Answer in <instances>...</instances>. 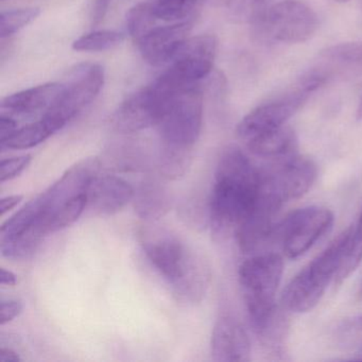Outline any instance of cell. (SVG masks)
<instances>
[{"mask_svg": "<svg viewBox=\"0 0 362 362\" xmlns=\"http://www.w3.org/2000/svg\"><path fill=\"white\" fill-rule=\"evenodd\" d=\"M260 184L262 173L240 148L224 149L216 168L209 206L214 236L224 239L235 235L253 209Z\"/></svg>", "mask_w": 362, "mask_h": 362, "instance_id": "1", "label": "cell"}, {"mask_svg": "<svg viewBox=\"0 0 362 362\" xmlns=\"http://www.w3.org/2000/svg\"><path fill=\"white\" fill-rule=\"evenodd\" d=\"M144 252L152 266L184 303H198L206 293L209 270L177 237L156 230L144 235Z\"/></svg>", "mask_w": 362, "mask_h": 362, "instance_id": "2", "label": "cell"}, {"mask_svg": "<svg viewBox=\"0 0 362 362\" xmlns=\"http://www.w3.org/2000/svg\"><path fill=\"white\" fill-rule=\"evenodd\" d=\"M283 273V257L276 253L252 256L239 267V284L250 322L259 336L274 323L275 296Z\"/></svg>", "mask_w": 362, "mask_h": 362, "instance_id": "3", "label": "cell"}, {"mask_svg": "<svg viewBox=\"0 0 362 362\" xmlns=\"http://www.w3.org/2000/svg\"><path fill=\"white\" fill-rule=\"evenodd\" d=\"M353 226L343 230L308 266L305 267L281 294V304L292 313L310 311L319 304L326 288L336 277L349 245Z\"/></svg>", "mask_w": 362, "mask_h": 362, "instance_id": "4", "label": "cell"}, {"mask_svg": "<svg viewBox=\"0 0 362 362\" xmlns=\"http://www.w3.org/2000/svg\"><path fill=\"white\" fill-rule=\"evenodd\" d=\"M202 118L203 96L199 84L175 92L156 127L163 145L192 149L200 136Z\"/></svg>", "mask_w": 362, "mask_h": 362, "instance_id": "5", "label": "cell"}, {"mask_svg": "<svg viewBox=\"0 0 362 362\" xmlns=\"http://www.w3.org/2000/svg\"><path fill=\"white\" fill-rule=\"evenodd\" d=\"M158 77L150 86L131 95L114 113L112 122L120 133H135L158 127L171 97L177 90Z\"/></svg>", "mask_w": 362, "mask_h": 362, "instance_id": "6", "label": "cell"}, {"mask_svg": "<svg viewBox=\"0 0 362 362\" xmlns=\"http://www.w3.org/2000/svg\"><path fill=\"white\" fill-rule=\"evenodd\" d=\"M334 214L322 206H307L290 214L277 226L288 258L300 257L310 250L334 224Z\"/></svg>", "mask_w": 362, "mask_h": 362, "instance_id": "7", "label": "cell"}, {"mask_svg": "<svg viewBox=\"0 0 362 362\" xmlns=\"http://www.w3.org/2000/svg\"><path fill=\"white\" fill-rule=\"evenodd\" d=\"M216 54L217 40L213 35L189 37L160 76L175 88L196 86L211 74Z\"/></svg>", "mask_w": 362, "mask_h": 362, "instance_id": "8", "label": "cell"}, {"mask_svg": "<svg viewBox=\"0 0 362 362\" xmlns=\"http://www.w3.org/2000/svg\"><path fill=\"white\" fill-rule=\"evenodd\" d=\"M105 69L101 65H78L69 74L66 81L63 82L62 95L48 112L69 124L96 99L105 86Z\"/></svg>", "mask_w": 362, "mask_h": 362, "instance_id": "9", "label": "cell"}, {"mask_svg": "<svg viewBox=\"0 0 362 362\" xmlns=\"http://www.w3.org/2000/svg\"><path fill=\"white\" fill-rule=\"evenodd\" d=\"M317 168L311 158L293 156L281 158L270 171L262 173V187L285 204L308 192L317 179Z\"/></svg>", "mask_w": 362, "mask_h": 362, "instance_id": "10", "label": "cell"}, {"mask_svg": "<svg viewBox=\"0 0 362 362\" xmlns=\"http://www.w3.org/2000/svg\"><path fill=\"white\" fill-rule=\"evenodd\" d=\"M267 26L277 41L298 44L310 39L317 29V16L300 0H281L267 13Z\"/></svg>", "mask_w": 362, "mask_h": 362, "instance_id": "11", "label": "cell"}, {"mask_svg": "<svg viewBox=\"0 0 362 362\" xmlns=\"http://www.w3.org/2000/svg\"><path fill=\"white\" fill-rule=\"evenodd\" d=\"M284 203L260 185L259 194L238 230L235 233L239 249L251 254L262 249L277 230L276 218Z\"/></svg>", "mask_w": 362, "mask_h": 362, "instance_id": "12", "label": "cell"}, {"mask_svg": "<svg viewBox=\"0 0 362 362\" xmlns=\"http://www.w3.org/2000/svg\"><path fill=\"white\" fill-rule=\"evenodd\" d=\"M307 97L308 93L300 88L286 95L284 98L258 105L239 122L237 135L241 141L247 143L262 133L285 126L288 120L302 107Z\"/></svg>", "mask_w": 362, "mask_h": 362, "instance_id": "13", "label": "cell"}, {"mask_svg": "<svg viewBox=\"0 0 362 362\" xmlns=\"http://www.w3.org/2000/svg\"><path fill=\"white\" fill-rule=\"evenodd\" d=\"M192 23H171L156 26L136 44L143 58L153 66L170 62L189 39Z\"/></svg>", "mask_w": 362, "mask_h": 362, "instance_id": "14", "label": "cell"}, {"mask_svg": "<svg viewBox=\"0 0 362 362\" xmlns=\"http://www.w3.org/2000/svg\"><path fill=\"white\" fill-rule=\"evenodd\" d=\"M215 361L247 362L251 360V341L238 320L223 315L216 321L211 341Z\"/></svg>", "mask_w": 362, "mask_h": 362, "instance_id": "15", "label": "cell"}, {"mask_svg": "<svg viewBox=\"0 0 362 362\" xmlns=\"http://www.w3.org/2000/svg\"><path fill=\"white\" fill-rule=\"evenodd\" d=\"M135 196V189L126 180L115 175H96L86 190L88 207L99 215H114L122 211Z\"/></svg>", "mask_w": 362, "mask_h": 362, "instance_id": "16", "label": "cell"}, {"mask_svg": "<svg viewBox=\"0 0 362 362\" xmlns=\"http://www.w3.org/2000/svg\"><path fill=\"white\" fill-rule=\"evenodd\" d=\"M63 88V83L52 82L16 93L3 99L1 110L10 116L44 115L58 103Z\"/></svg>", "mask_w": 362, "mask_h": 362, "instance_id": "17", "label": "cell"}, {"mask_svg": "<svg viewBox=\"0 0 362 362\" xmlns=\"http://www.w3.org/2000/svg\"><path fill=\"white\" fill-rule=\"evenodd\" d=\"M245 145L252 153L260 158L281 160L296 153L298 139L294 131L285 124L250 139Z\"/></svg>", "mask_w": 362, "mask_h": 362, "instance_id": "18", "label": "cell"}, {"mask_svg": "<svg viewBox=\"0 0 362 362\" xmlns=\"http://www.w3.org/2000/svg\"><path fill=\"white\" fill-rule=\"evenodd\" d=\"M66 126L52 113H45L37 122L18 129L12 136L1 143V149L25 150L35 147Z\"/></svg>", "mask_w": 362, "mask_h": 362, "instance_id": "19", "label": "cell"}, {"mask_svg": "<svg viewBox=\"0 0 362 362\" xmlns=\"http://www.w3.org/2000/svg\"><path fill=\"white\" fill-rule=\"evenodd\" d=\"M134 209L139 217L158 220L170 209V198L166 188L156 180H146L135 190Z\"/></svg>", "mask_w": 362, "mask_h": 362, "instance_id": "20", "label": "cell"}, {"mask_svg": "<svg viewBox=\"0 0 362 362\" xmlns=\"http://www.w3.org/2000/svg\"><path fill=\"white\" fill-rule=\"evenodd\" d=\"M192 164V149L163 145L160 158V170L163 177L177 180L187 173Z\"/></svg>", "mask_w": 362, "mask_h": 362, "instance_id": "21", "label": "cell"}, {"mask_svg": "<svg viewBox=\"0 0 362 362\" xmlns=\"http://www.w3.org/2000/svg\"><path fill=\"white\" fill-rule=\"evenodd\" d=\"M124 35L115 30L93 31L73 43L76 52H101L113 49L124 42Z\"/></svg>", "mask_w": 362, "mask_h": 362, "instance_id": "22", "label": "cell"}, {"mask_svg": "<svg viewBox=\"0 0 362 362\" xmlns=\"http://www.w3.org/2000/svg\"><path fill=\"white\" fill-rule=\"evenodd\" d=\"M158 22L152 4H139L129 11L127 14V28L135 45L154 27L158 26Z\"/></svg>", "mask_w": 362, "mask_h": 362, "instance_id": "23", "label": "cell"}, {"mask_svg": "<svg viewBox=\"0 0 362 362\" xmlns=\"http://www.w3.org/2000/svg\"><path fill=\"white\" fill-rule=\"evenodd\" d=\"M362 260V209L360 213L359 219L355 228L353 226L351 238H349V245L345 251L344 257L339 267L334 281L337 285L345 281L354 271L359 266Z\"/></svg>", "mask_w": 362, "mask_h": 362, "instance_id": "24", "label": "cell"}, {"mask_svg": "<svg viewBox=\"0 0 362 362\" xmlns=\"http://www.w3.org/2000/svg\"><path fill=\"white\" fill-rule=\"evenodd\" d=\"M199 0H156L152 3L154 14L158 21L179 23L187 21L196 9Z\"/></svg>", "mask_w": 362, "mask_h": 362, "instance_id": "25", "label": "cell"}, {"mask_svg": "<svg viewBox=\"0 0 362 362\" xmlns=\"http://www.w3.org/2000/svg\"><path fill=\"white\" fill-rule=\"evenodd\" d=\"M41 13L37 8H26V9L12 10L3 12L0 16V35L1 39L16 35L21 29L30 24Z\"/></svg>", "mask_w": 362, "mask_h": 362, "instance_id": "26", "label": "cell"}, {"mask_svg": "<svg viewBox=\"0 0 362 362\" xmlns=\"http://www.w3.org/2000/svg\"><path fill=\"white\" fill-rule=\"evenodd\" d=\"M31 156L7 158L1 160V183L16 179L30 165Z\"/></svg>", "mask_w": 362, "mask_h": 362, "instance_id": "27", "label": "cell"}, {"mask_svg": "<svg viewBox=\"0 0 362 362\" xmlns=\"http://www.w3.org/2000/svg\"><path fill=\"white\" fill-rule=\"evenodd\" d=\"M1 315H0V323L1 325L10 323L13 321L16 317L22 313L23 304L18 300H5L1 298Z\"/></svg>", "mask_w": 362, "mask_h": 362, "instance_id": "28", "label": "cell"}, {"mask_svg": "<svg viewBox=\"0 0 362 362\" xmlns=\"http://www.w3.org/2000/svg\"><path fill=\"white\" fill-rule=\"evenodd\" d=\"M0 124H1L0 126V143L7 141L18 129V122L14 119L13 116L8 115V114H1Z\"/></svg>", "mask_w": 362, "mask_h": 362, "instance_id": "29", "label": "cell"}, {"mask_svg": "<svg viewBox=\"0 0 362 362\" xmlns=\"http://www.w3.org/2000/svg\"><path fill=\"white\" fill-rule=\"evenodd\" d=\"M110 1L111 0H96L94 11H93V22L95 25L99 24L105 18L107 8H109Z\"/></svg>", "mask_w": 362, "mask_h": 362, "instance_id": "30", "label": "cell"}, {"mask_svg": "<svg viewBox=\"0 0 362 362\" xmlns=\"http://www.w3.org/2000/svg\"><path fill=\"white\" fill-rule=\"evenodd\" d=\"M22 200L23 196H21V194H14V196L6 197V198L1 199V202H0L1 215L4 216L8 211H12L16 205L22 202Z\"/></svg>", "mask_w": 362, "mask_h": 362, "instance_id": "31", "label": "cell"}, {"mask_svg": "<svg viewBox=\"0 0 362 362\" xmlns=\"http://www.w3.org/2000/svg\"><path fill=\"white\" fill-rule=\"evenodd\" d=\"M22 360L21 356L9 347H1L0 349V361L1 362H20Z\"/></svg>", "mask_w": 362, "mask_h": 362, "instance_id": "32", "label": "cell"}, {"mask_svg": "<svg viewBox=\"0 0 362 362\" xmlns=\"http://www.w3.org/2000/svg\"><path fill=\"white\" fill-rule=\"evenodd\" d=\"M18 283V277L12 271L1 269V284L7 286H16Z\"/></svg>", "mask_w": 362, "mask_h": 362, "instance_id": "33", "label": "cell"}, {"mask_svg": "<svg viewBox=\"0 0 362 362\" xmlns=\"http://www.w3.org/2000/svg\"><path fill=\"white\" fill-rule=\"evenodd\" d=\"M344 330H346V332L353 330V332H357V334L362 332V315H359V317H354L351 321H349L346 326H345Z\"/></svg>", "mask_w": 362, "mask_h": 362, "instance_id": "34", "label": "cell"}, {"mask_svg": "<svg viewBox=\"0 0 362 362\" xmlns=\"http://www.w3.org/2000/svg\"><path fill=\"white\" fill-rule=\"evenodd\" d=\"M356 119L362 120V96L360 98L359 105H358L357 111H356Z\"/></svg>", "mask_w": 362, "mask_h": 362, "instance_id": "35", "label": "cell"}, {"mask_svg": "<svg viewBox=\"0 0 362 362\" xmlns=\"http://www.w3.org/2000/svg\"><path fill=\"white\" fill-rule=\"evenodd\" d=\"M355 360H362V345H360L358 349L357 353L355 354V357L353 358Z\"/></svg>", "mask_w": 362, "mask_h": 362, "instance_id": "36", "label": "cell"}, {"mask_svg": "<svg viewBox=\"0 0 362 362\" xmlns=\"http://www.w3.org/2000/svg\"><path fill=\"white\" fill-rule=\"evenodd\" d=\"M358 298L362 300V281L361 284H360L359 291H358Z\"/></svg>", "mask_w": 362, "mask_h": 362, "instance_id": "37", "label": "cell"}, {"mask_svg": "<svg viewBox=\"0 0 362 362\" xmlns=\"http://www.w3.org/2000/svg\"><path fill=\"white\" fill-rule=\"evenodd\" d=\"M332 1H334V3L343 4V3H347V1H349V0H332Z\"/></svg>", "mask_w": 362, "mask_h": 362, "instance_id": "38", "label": "cell"}]
</instances>
